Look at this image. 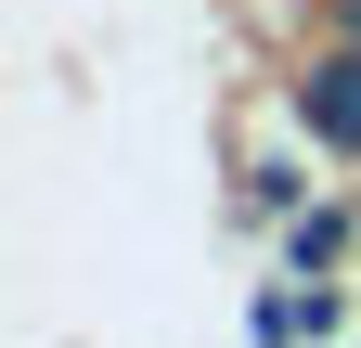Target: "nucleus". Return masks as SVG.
Here are the masks:
<instances>
[{
    "label": "nucleus",
    "instance_id": "obj_2",
    "mask_svg": "<svg viewBox=\"0 0 361 348\" xmlns=\"http://www.w3.org/2000/svg\"><path fill=\"white\" fill-rule=\"evenodd\" d=\"M348 39H361V0H348Z\"/></svg>",
    "mask_w": 361,
    "mask_h": 348
},
{
    "label": "nucleus",
    "instance_id": "obj_1",
    "mask_svg": "<svg viewBox=\"0 0 361 348\" xmlns=\"http://www.w3.org/2000/svg\"><path fill=\"white\" fill-rule=\"evenodd\" d=\"M297 129H310V142H336V155H361V39L297 77Z\"/></svg>",
    "mask_w": 361,
    "mask_h": 348
}]
</instances>
